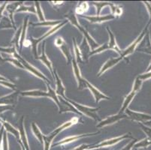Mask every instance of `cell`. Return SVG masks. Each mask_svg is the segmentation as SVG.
<instances>
[{
    "mask_svg": "<svg viewBox=\"0 0 151 150\" xmlns=\"http://www.w3.org/2000/svg\"><path fill=\"white\" fill-rule=\"evenodd\" d=\"M128 116L126 115V114H124L123 112L120 111V113L114 116H111L110 117L107 118L105 119V120L101 121L97 127L100 128V127H103V126H108V125H111V124L114 123V122H118L119 120H120L121 119H124V118H126Z\"/></svg>",
    "mask_w": 151,
    "mask_h": 150,
    "instance_id": "9",
    "label": "cell"
},
{
    "mask_svg": "<svg viewBox=\"0 0 151 150\" xmlns=\"http://www.w3.org/2000/svg\"><path fill=\"white\" fill-rule=\"evenodd\" d=\"M126 114L132 120L137 121V122H148L151 119L150 115L134 112V111H132L129 109H127V108L126 109Z\"/></svg>",
    "mask_w": 151,
    "mask_h": 150,
    "instance_id": "7",
    "label": "cell"
},
{
    "mask_svg": "<svg viewBox=\"0 0 151 150\" xmlns=\"http://www.w3.org/2000/svg\"><path fill=\"white\" fill-rule=\"evenodd\" d=\"M47 87H48V93H45L40 90H33V91H29V92H23L21 93L22 95L26 96H46V97L51 98L55 102L57 103V105L59 106L60 109L61 108V104H60V101H59V98L57 96V93L53 90L48 84H47Z\"/></svg>",
    "mask_w": 151,
    "mask_h": 150,
    "instance_id": "1",
    "label": "cell"
},
{
    "mask_svg": "<svg viewBox=\"0 0 151 150\" xmlns=\"http://www.w3.org/2000/svg\"><path fill=\"white\" fill-rule=\"evenodd\" d=\"M151 78V72H147L146 73V74H141V75H140V76L138 77V78L141 79V80H145V79H148V78Z\"/></svg>",
    "mask_w": 151,
    "mask_h": 150,
    "instance_id": "33",
    "label": "cell"
},
{
    "mask_svg": "<svg viewBox=\"0 0 151 150\" xmlns=\"http://www.w3.org/2000/svg\"><path fill=\"white\" fill-rule=\"evenodd\" d=\"M121 60H122V58L119 57V58H117V59H111V60H108V61L105 63V65L103 66L102 68H101V71L99 72V75L100 76V75H101L103 72H105V71H106V70H108V68H111V67H112V66H114V65H116V63H118V62H120Z\"/></svg>",
    "mask_w": 151,
    "mask_h": 150,
    "instance_id": "17",
    "label": "cell"
},
{
    "mask_svg": "<svg viewBox=\"0 0 151 150\" xmlns=\"http://www.w3.org/2000/svg\"><path fill=\"white\" fill-rule=\"evenodd\" d=\"M147 28H145V29H144V31H143L142 32H141V35H140V36L138 37V38H137V39L134 41V43L130 45V46L128 48H127V49L125 50L124 51L122 52L121 55H120V57H121L122 59H123V58H124L125 56H128V55L131 54V53H133V51H134V50L135 47H136L138 46V44L140 43V41H141V39H142V38H143L144 35H145V33H146V32H147Z\"/></svg>",
    "mask_w": 151,
    "mask_h": 150,
    "instance_id": "10",
    "label": "cell"
},
{
    "mask_svg": "<svg viewBox=\"0 0 151 150\" xmlns=\"http://www.w3.org/2000/svg\"><path fill=\"white\" fill-rule=\"evenodd\" d=\"M88 8V5L86 2H83L82 4H81L79 5V7L78 8V10H77V12L78 14H82L83 12H85Z\"/></svg>",
    "mask_w": 151,
    "mask_h": 150,
    "instance_id": "26",
    "label": "cell"
},
{
    "mask_svg": "<svg viewBox=\"0 0 151 150\" xmlns=\"http://www.w3.org/2000/svg\"><path fill=\"white\" fill-rule=\"evenodd\" d=\"M77 122H78V119H72V120H71L70 122H66V123L63 124V126H60V127H59L58 128L55 129L54 131L52 132L50 135H48V136L44 135V141H45V150H49V146H50V143L52 142L53 139L56 136H57V134H58L62 130L70 127L71 125L75 124Z\"/></svg>",
    "mask_w": 151,
    "mask_h": 150,
    "instance_id": "3",
    "label": "cell"
},
{
    "mask_svg": "<svg viewBox=\"0 0 151 150\" xmlns=\"http://www.w3.org/2000/svg\"><path fill=\"white\" fill-rule=\"evenodd\" d=\"M129 136L128 135H126V136H123V137H116V138H113V139H111V140H105L104 142L101 143L99 145H98V147H101V146H111V145H113V144H116V143L119 142L120 140H121L122 139H124L126 137H129Z\"/></svg>",
    "mask_w": 151,
    "mask_h": 150,
    "instance_id": "18",
    "label": "cell"
},
{
    "mask_svg": "<svg viewBox=\"0 0 151 150\" xmlns=\"http://www.w3.org/2000/svg\"><path fill=\"white\" fill-rule=\"evenodd\" d=\"M67 101L71 103V104H73L75 107L77 108V110L79 111H81V113H83V114H85L86 116H89L90 118H93L95 120H99V116L96 113V111H98L99 108H91V107H86V106H83L82 104H78V103L75 102V101H72L69 99L66 98L65 99Z\"/></svg>",
    "mask_w": 151,
    "mask_h": 150,
    "instance_id": "4",
    "label": "cell"
},
{
    "mask_svg": "<svg viewBox=\"0 0 151 150\" xmlns=\"http://www.w3.org/2000/svg\"><path fill=\"white\" fill-rule=\"evenodd\" d=\"M23 150H24V149H23Z\"/></svg>",
    "mask_w": 151,
    "mask_h": 150,
    "instance_id": "40",
    "label": "cell"
},
{
    "mask_svg": "<svg viewBox=\"0 0 151 150\" xmlns=\"http://www.w3.org/2000/svg\"><path fill=\"white\" fill-rule=\"evenodd\" d=\"M60 21H45L42 22V23H34L33 25H37V26H47V27H53L56 26L57 24L60 23Z\"/></svg>",
    "mask_w": 151,
    "mask_h": 150,
    "instance_id": "25",
    "label": "cell"
},
{
    "mask_svg": "<svg viewBox=\"0 0 151 150\" xmlns=\"http://www.w3.org/2000/svg\"><path fill=\"white\" fill-rule=\"evenodd\" d=\"M150 70H151V64H150V65L149 66V68H147V72H149V71H150Z\"/></svg>",
    "mask_w": 151,
    "mask_h": 150,
    "instance_id": "39",
    "label": "cell"
},
{
    "mask_svg": "<svg viewBox=\"0 0 151 150\" xmlns=\"http://www.w3.org/2000/svg\"><path fill=\"white\" fill-rule=\"evenodd\" d=\"M134 143H135V141H134V142H132L131 144H130L128 146H126V148H125L123 150H130V149H131V146H133V144H134Z\"/></svg>",
    "mask_w": 151,
    "mask_h": 150,
    "instance_id": "37",
    "label": "cell"
},
{
    "mask_svg": "<svg viewBox=\"0 0 151 150\" xmlns=\"http://www.w3.org/2000/svg\"><path fill=\"white\" fill-rule=\"evenodd\" d=\"M140 50H142L143 52H146V53H149V54H151V46H149L148 47L145 48V49H141Z\"/></svg>",
    "mask_w": 151,
    "mask_h": 150,
    "instance_id": "35",
    "label": "cell"
},
{
    "mask_svg": "<svg viewBox=\"0 0 151 150\" xmlns=\"http://www.w3.org/2000/svg\"><path fill=\"white\" fill-rule=\"evenodd\" d=\"M4 143H3V147H2V149L3 150H8V142H7V138L6 136L4 137Z\"/></svg>",
    "mask_w": 151,
    "mask_h": 150,
    "instance_id": "34",
    "label": "cell"
},
{
    "mask_svg": "<svg viewBox=\"0 0 151 150\" xmlns=\"http://www.w3.org/2000/svg\"><path fill=\"white\" fill-rule=\"evenodd\" d=\"M87 146H88L82 145L81 146H80V147H77L75 150H83V149H86Z\"/></svg>",
    "mask_w": 151,
    "mask_h": 150,
    "instance_id": "36",
    "label": "cell"
},
{
    "mask_svg": "<svg viewBox=\"0 0 151 150\" xmlns=\"http://www.w3.org/2000/svg\"><path fill=\"white\" fill-rule=\"evenodd\" d=\"M23 118H22L21 125H20V134L21 135L22 140H23L24 146H26V149H27V150H29V145H28V143H27V137H26V133H25V131H24V128H23Z\"/></svg>",
    "mask_w": 151,
    "mask_h": 150,
    "instance_id": "20",
    "label": "cell"
},
{
    "mask_svg": "<svg viewBox=\"0 0 151 150\" xmlns=\"http://www.w3.org/2000/svg\"><path fill=\"white\" fill-rule=\"evenodd\" d=\"M2 130L0 131V149H1V140H2Z\"/></svg>",
    "mask_w": 151,
    "mask_h": 150,
    "instance_id": "38",
    "label": "cell"
},
{
    "mask_svg": "<svg viewBox=\"0 0 151 150\" xmlns=\"http://www.w3.org/2000/svg\"><path fill=\"white\" fill-rule=\"evenodd\" d=\"M55 44H57V47H59L61 49L63 54L65 55V57H66V60L67 61H68V62H70V61H71L72 59H71V53H70L69 49H68V47H67L66 43L63 41V38L58 37V38L56 39V41H55Z\"/></svg>",
    "mask_w": 151,
    "mask_h": 150,
    "instance_id": "11",
    "label": "cell"
},
{
    "mask_svg": "<svg viewBox=\"0 0 151 150\" xmlns=\"http://www.w3.org/2000/svg\"><path fill=\"white\" fill-rule=\"evenodd\" d=\"M65 23H67V21H65V22H64V23H61V24L58 25V26H56V27H53V28H52L51 29H50L49 32H47L46 34H45V35H44L43 36L41 37L40 38H38V39H37V40L34 39V38H31V40H30V41H31V42H32V51H33L34 55H35V59H37V58L38 57V56H37V49H36L37 44H38L39 43L40 41H42V40L44 39V38H46V37H47V36H49V35H52V34H53V32H55L57 31V30H58L60 28V27H63V25H65Z\"/></svg>",
    "mask_w": 151,
    "mask_h": 150,
    "instance_id": "6",
    "label": "cell"
},
{
    "mask_svg": "<svg viewBox=\"0 0 151 150\" xmlns=\"http://www.w3.org/2000/svg\"><path fill=\"white\" fill-rule=\"evenodd\" d=\"M65 17H66V18H68V20H69V21L71 22V23H72L74 26L77 27V28H78V29H80V31L81 32H83V34L84 35L85 38L88 40L89 42H90V44L91 45V47L93 49H94L96 47H98V45H99L98 44H96V42H95V41L93 39V38H92V37L89 35V33L87 32H86V30H85L84 29H83V27H82L79 24V23H78V20H77L76 17H75V14L73 13V12L71 11L70 13H68V14L65 15Z\"/></svg>",
    "mask_w": 151,
    "mask_h": 150,
    "instance_id": "2",
    "label": "cell"
},
{
    "mask_svg": "<svg viewBox=\"0 0 151 150\" xmlns=\"http://www.w3.org/2000/svg\"><path fill=\"white\" fill-rule=\"evenodd\" d=\"M17 11H29V12H32V13H35L36 11H35V8L33 7H23V8H20V9L17 10Z\"/></svg>",
    "mask_w": 151,
    "mask_h": 150,
    "instance_id": "30",
    "label": "cell"
},
{
    "mask_svg": "<svg viewBox=\"0 0 151 150\" xmlns=\"http://www.w3.org/2000/svg\"><path fill=\"white\" fill-rule=\"evenodd\" d=\"M107 29H108V32H109V34H110V36H111L110 42H109V44H108V47H109V49L115 50H116L118 53H120V55H121V52L120 51V50H119V48H118L117 44H116V41H115L114 35H113V33L111 32V31L108 28V27H107Z\"/></svg>",
    "mask_w": 151,
    "mask_h": 150,
    "instance_id": "19",
    "label": "cell"
},
{
    "mask_svg": "<svg viewBox=\"0 0 151 150\" xmlns=\"http://www.w3.org/2000/svg\"><path fill=\"white\" fill-rule=\"evenodd\" d=\"M35 6H36V13L38 14L39 20H40V21L45 22V18H44L43 12H42V8H41L40 4H39V2H35Z\"/></svg>",
    "mask_w": 151,
    "mask_h": 150,
    "instance_id": "23",
    "label": "cell"
},
{
    "mask_svg": "<svg viewBox=\"0 0 151 150\" xmlns=\"http://www.w3.org/2000/svg\"><path fill=\"white\" fill-rule=\"evenodd\" d=\"M32 131H33L34 134H35V136H36L37 138L39 140V141H40L42 144H43L44 135L42 134V132L40 131V130H39V128H38V126L35 125V123H32Z\"/></svg>",
    "mask_w": 151,
    "mask_h": 150,
    "instance_id": "21",
    "label": "cell"
},
{
    "mask_svg": "<svg viewBox=\"0 0 151 150\" xmlns=\"http://www.w3.org/2000/svg\"><path fill=\"white\" fill-rule=\"evenodd\" d=\"M107 49H109V47H108V44H105L102 45V46H101V47H99L98 49H96V50H94V51H93V52L90 53V55H93V54H94V53H99V52L103 51V50H107Z\"/></svg>",
    "mask_w": 151,
    "mask_h": 150,
    "instance_id": "28",
    "label": "cell"
},
{
    "mask_svg": "<svg viewBox=\"0 0 151 150\" xmlns=\"http://www.w3.org/2000/svg\"><path fill=\"white\" fill-rule=\"evenodd\" d=\"M15 56H17V58H18V60H19V59H20V62H21L22 64H23V67H25V68H27V69H28L29 71H31V72L32 73V74H35V76H38V78H42V79H43V80H46V81H49L47 79V78H45V76H44V75L42 74V73L39 72V71H38V70L36 69V68H34L33 66H32L31 65L29 64V63L27 62V61H25V60H23V59H21V58H20V56H18V55H17V53H15Z\"/></svg>",
    "mask_w": 151,
    "mask_h": 150,
    "instance_id": "12",
    "label": "cell"
},
{
    "mask_svg": "<svg viewBox=\"0 0 151 150\" xmlns=\"http://www.w3.org/2000/svg\"><path fill=\"white\" fill-rule=\"evenodd\" d=\"M71 62H72L74 73H75V75L78 83V89H83L84 88H86L87 87V86H86V80L83 79L81 77L80 69H79V67H78V62L75 59H72Z\"/></svg>",
    "mask_w": 151,
    "mask_h": 150,
    "instance_id": "8",
    "label": "cell"
},
{
    "mask_svg": "<svg viewBox=\"0 0 151 150\" xmlns=\"http://www.w3.org/2000/svg\"><path fill=\"white\" fill-rule=\"evenodd\" d=\"M27 20H28V18H26L25 21H24V25H23V34H22V38H21V45H23V41H24V38H25V35H26V29H27Z\"/></svg>",
    "mask_w": 151,
    "mask_h": 150,
    "instance_id": "31",
    "label": "cell"
},
{
    "mask_svg": "<svg viewBox=\"0 0 151 150\" xmlns=\"http://www.w3.org/2000/svg\"><path fill=\"white\" fill-rule=\"evenodd\" d=\"M45 44H44L43 46H42V56H38L37 59H38V60H40L42 62L45 63V64L46 65L47 67V68L50 69V72H51V74H52V76L54 78V70L53 69V66H52L51 62L49 60V59L47 58V56L46 53H45Z\"/></svg>",
    "mask_w": 151,
    "mask_h": 150,
    "instance_id": "15",
    "label": "cell"
},
{
    "mask_svg": "<svg viewBox=\"0 0 151 150\" xmlns=\"http://www.w3.org/2000/svg\"><path fill=\"white\" fill-rule=\"evenodd\" d=\"M141 84H142V80H141V79H139V78H137L136 80H135V81H134V86H133L132 90V92L128 95L126 96L124 102H123V107H122V109L121 111H120L121 112H123V111H125V110L127 108V106L129 104V103L132 101V100L133 99L134 96L135 95L137 92H138V91L140 89V88H141Z\"/></svg>",
    "mask_w": 151,
    "mask_h": 150,
    "instance_id": "5",
    "label": "cell"
},
{
    "mask_svg": "<svg viewBox=\"0 0 151 150\" xmlns=\"http://www.w3.org/2000/svg\"><path fill=\"white\" fill-rule=\"evenodd\" d=\"M86 86H87V87L90 89V90L91 91L92 93H93V95H94L95 98H96V103H98L100 100H101V99H106V100L109 99V97L102 94L99 89H97L96 88H95L94 86L92 84H90V83L87 80H86Z\"/></svg>",
    "mask_w": 151,
    "mask_h": 150,
    "instance_id": "13",
    "label": "cell"
},
{
    "mask_svg": "<svg viewBox=\"0 0 151 150\" xmlns=\"http://www.w3.org/2000/svg\"><path fill=\"white\" fill-rule=\"evenodd\" d=\"M139 125H140V126L141 127V128H142V130L144 131H145V133H146V134L148 135V138L151 140V128H150L147 127V126H144V125H142L141 123H139Z\"/></svg>",
    "mask_w": 151,
    "mask_h": 150,
    "instance_id": "27",
    "label": "cell"
},
{
    "mask_svg": "<svg viewBox=\"0 0 151 150\" xmlns=\"http://www.w3.org/2000/svg\"><path fill=\"white\" fill-rule=\"evenodd\" d=\"M56 77V82H57V91H56V93L58 95H60V96H63V98L65 97V87L63 85V83H62V80H60V78H59L58 74H57V72L56 70H54V78Z\"/></svg>",
    "mask_w": 151,
    "mask_h": 150,
    "instance_id": "16",
    "label": "cell"
},
{
    "mask_svg": "<svg viewBox=\"0 0 151 150\" xmlns=\"http://www.w3.org/2000/svg\"><path fill=\"white\" fill-rule=\"evenodd\" d=\"M83 18L87 19L91 23H101V22L107 21L108 20L114 18L113 15H106V16H85Z\"/></svg>",
    "mask_w": 151,
    "mask_h": 150,
    "instance_id": "14",
    "label": "cell"
},
{
    "mask_svg": "<svg viewBox=\"0 0 151 150\" xmlns=\"http://www.w3.org/2000/svg\"><path fill=\"white\" fill-rule=\"evenodd\" d=\"M4 125H5V126L6 127L7 130L9 131H11L12 133H13V134L16 136V137H17V139L19 138V137H20V135H19V134H19V131L17 130V129H15L14 128L12 127L11 125H9V124L7 123V122H5V123H4Z\"/></svg>",
    "mask_w": 151,
    "mask_h": 150,
    "instance_id": "24",
    "label": "cell"
},
{
    "mask_svg": "<svg viewBox=\"0 0 151 150\" xmlns=\"http://www.w3.org/2000/svg\"><path fill=\"white\" fill-rule=\"evenodd\" d=\"M94 5H96L97 7H98V14L100 13V10H101V8H102L104 5H109L110 3H106V2H97V3H93Z\"/></svg>",
    "mask_w": 151,
    "mask_h": 150,
    "instance_id": "32",
    "label": "cell"
},
{
    "mask_svg": "<svg viewBox=\"0 0 151 150\" xmlns=\"http://www.w3.org/2000/svg\"><path fill=\"white\" fill-rule=\"evenodd\" d=\"M90 134H83V135H78V136H72V137H68V138L65 139V140H63V141H61V142L58 143L57 144H67V143H70L71 142V141H75V140H77L78 139H80L81 138V137H84V136H86V135H90Z\"/></svg>",
    "mask_w": 151,
    "mask_h": 150,
    "instance_id": "22",
    "label": "cell"
},
{
    "mask_svg": "<svg viewBox=\"0 0 151 150\" xmlns=\"http://www.w3.org/2000/svg\"><path fill=\"white\" fill-rule=\"evenodd\" d=\"M151 144V140H150L149 138H146L145 140H142L140 144H137L135 146H144V147H146L148 145Z\"/></svg>",
    "mask_w": 151,
    "mask_h": 150,
    "instance_id": "29",
    "label": "cell"
}]
</instances>
